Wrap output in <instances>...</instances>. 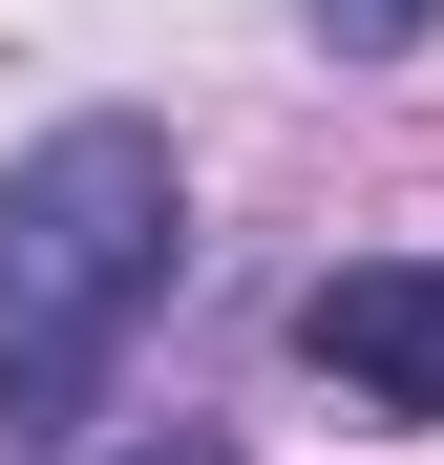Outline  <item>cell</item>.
I'll list each match as a JSON object with an SVG mask.
<instances>
[{
    "mask_svg": "<svg viewBox=\"0 0 444 465\" xmlns=\"http://www.w3.org/2000/svg\"><path fill=\"white\" fill-rule=\"evenodd\" d=\"M170 275H191L170 127L64 106L22 170H0V444H85V402L127 381V339L170 318Z\"/></svg>",
    "mask_w": 444,
    "mask_h": 465,
    "instance_id": "1",
    "label": "cell"
},
{
    "mask_svg": "<svg viewBox=\"0 0 444 465\" xmlns=\"http://www.w3.org/2000/svg\"><path fill=\"white\" fill-rule=\"evenodd\" d=\"M296 360H318L360 423H444V254H339L296 296Z\"/></svg>",
    "mask_w": 444,
    "mask_h": 465,
    "instance_id": "2",
    "label": "cell"
},
{
    "mask_svg": "<svg viewBox=\"0 0 444 465\" xmlns=\"http://www.w3.org/2000/svg\"><path fill=\"white\" fill-rule=\"evenodd\" d=\"M423 22H444V0H318V43H339V64H402Z\"/></svg>",
    "mask_w": 444,
    "mask_h": 465,
    "instance_id": "3",
    "label": "cell"
},
{
    "mask_svg": "<svg viewBox=\"0 0 444 465\" xmlns=\"http://www.w3.org/2000/svg\"><path fill=\"white\" fill-rule=\"evenodd\" d=\"M106 465H233V444H212V423H148V444H106Z\"/></svg>",
    "mask_w": 444,
    "mask_h": 465,
    "instance_id": "4",
    "label": "cell"
}]
</instances>
